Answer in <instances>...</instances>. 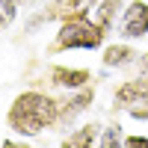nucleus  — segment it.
<instances>
[{"label":"nucleus","mask_w":148,"mask_h":148,"mask_svg":"<svg viewBox=\"0 0 148 148\" xmlns=\"http://www.w3.org/2000/svg\"><path fill=\"white\" fill-rule=\"evenodd\" d=\"M59 121H62V104L47 92L36 89L21 92L6 113V125L18 136H39L45 130H53Z\"/></svg>","instance_id":"f257e3e1"},{"label":"nucleus","mask_w":148,"mask_h":148,"mask_svg":"<svg viewBox=\"0 0 148 148\" xmlns=\"http://www.w3.org/2000/svg\"><path fill=\"white\" fill-rule=\"evenodd\" d=\"M107 39V27H101L89 12H68L56 30V51H98Z\"/></svg>","instance_id":"f03ea898"},{"label":"nucleus","mask_w":148,"mask_h":148,"mask_svg":"<svg viewBox=\"0 0 148 148\" xmlns=\"http://www.w3.org/2000/svg\"><path fill=\"white\" fill-rule=\"evenodd\" d=\"M116 107L133 119H148V77L139 74V77L121 83L116 89Z\"/></svg>","instance_id":"7ed1b4c3"},{"label":"nucleus","mask_w":148,"mask_h":148,"mask_svg":"<svg viewBox=\"0 0 148 148\" xmlns=\"http://www.w3.org/2000/svg\"><path fill=\"white\" fill-rule=\"evenodd\" d=\"M121 39H145L148 36V0H130L119 18Z\"/></svg>","instance_id":"20e7f679"},{"label":"nucleus","mask_w":148,"mask_h":148,"mask_svg":"<svg viewBox=\"0 0 148 148\" xmlns=\"http://www.w3.org/2000/svg\"><path fill=\"white\" fill-rule=\"evenodd\" d=\"M89 80H92V71H86V68H65V65L51 68V83L59 86V89H68V92L89 86Z\"/></svg>","instance_id":"39448f33"},{"label":"nucleus","mask_w":148,"mask_h":148,"mask_svg":"<svg viewBox=\"0 0 148 148\" xmlns=\"http://www.w3.org/2000/svg\"><path fill=\"white\" fill-rule=\"evenodd\" d=\"M101 62L107 68H127V65L136 62V51H133L130 45H107Z\"/></svg>","instance_id":"423d86ee"},{"label":"nucleus","mask_w":148,"mask_h":148,"mask_svg":"<svg viewBox=\"0 0 148 148\" xmlns=\"http://www.w3.org/2000/svg\"><path fill=\"white\" fill-rule=\"evenodd\" d=\"M119 9H121V0H101L95 9V21L101 24V27H113L116 24V15H119Z\"/></svg>","instance_id":"0eeeda50"},{"label":"nucleus","mask_w":148,"mask_h":148,"mask_svg":"<svg viewBox=\"0 0 148 148\" xmlns=\"http://www.w3.org/2000/svg\"><path fill=\"white\" fill-rule=\"evenodd\" d=\"M98 125H83L77 133H71L65 139V145H77V148H86V145H98Z\"/></svg>","instance_id":"6e6552de"},{"label":"nucleus","mask_w":148,"mask_h":148,"mask_svg":"<svg viewBox=\"0 0 148 148\" xmlns=\"http://www.w3.org/2000/svg\"><path fill=\"white\" fill-rule=\"evenodd\" d=\"M101 0H62L65 12H92V6H98Z\"/></svg>","instance_id":"1a4fd4ad"},{"label":"nucleus","mask_w":148,"mask_h":148,"mask_svg":"<svg viewBox=\"0 0 148 148\" xmlns=\"http://www.w3.org/2000/svg\"><path fill=\"white\" fill-rule=\"evenodd\" d=\"M98 145H104V148H110V145H121V136H119V125L107 127V130H104V136L98 139Z\"/></svg>","instance_id":"9d476101"},{"label":"nucleus","mask_w":148,"mask_h":148,"mask_svg":"<svg viewBox=\"0 0 148 148\" xmlns=\"http://www.w3.org/2000/svg\"><path fill=\"white\" fill-rule=\"evenodd\" d=\"M121 145H127V148L142 145V148H148V136H125V139H121Z\"/></svg>","instance_id":"9b49d317"},{"label":"nucleus","mask_w":148,"mask_h":148,"mask_svg":"<svg viewBox=\"0 0 148 148\" xmlns=\"http://www.w3.org/2000/svg\"><path fill=\"white\" fill-rule=\"evenodd\" d=\"M139 74H142V77H148V53L139 56Z\"/></svg>","instance_id":"f8f14e48"},{"label":"nucleus","mask_w":148,"mask_h":148,"mask_svg":"<svg viewBox=\"0 0 148 148\" xmlns=\"http://www.w3.org/2000/svg\"><path fill=\"white\" fill-rule=\"evenodd\" d=\"M15 3H18V6H24V3H27V0H15Z\"/></svg>","instance_id":"ddd939ff"}]
</instances>
